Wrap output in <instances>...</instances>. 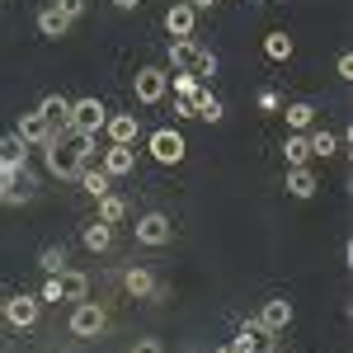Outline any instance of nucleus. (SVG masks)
Here are the masks:
<instances>
[{
	"mask_svg": "<svg viewBox=\"0 0 353 353\" xmlns=\"http://www.w3.org/2000/svg\"><path fill=\"white\" fill-rule=\"evenodd\" d=\"M0 165H10V170H19V165H28V146L19 141V137H0Z\"/></svg>",
	"mask_w": 353,
	"mask_h": 353,
	"instance_id": "21",
	"label": "nucleus"
},
{
	"mask_svg": "<svg viewBox=\"0 0 353 353\" xmlns=\"http://www.w3.org/2000/svg\"><path fill=\"white\" fill-rule=\"evenodd\" d=\"M334 66H339V76H344V81L353 76V57L349 52H339V61H334Z\"/></svg>",
	"mask_w": 353,
	"mask_h": 353,
	"instance_id": "35",
	"label": "nucleus"
},
{
	"mask_svg": "<svg viewBox=\"0 0 353 353\" xmlns=\"http://www.w3.org/2000/svg\"><path fill=\"white\" fill-rule=\"evenodd\" d=\"M306 146H311V156H334L339 151V137L325 132V128H311L306 132Z\"/></svg>",
	"mask_w": 353,
	"mask_h": 353,
	"instance_id": "26",
	"label": "nucleus"
},
{
	"mask_svg": "<svg viewBox=\"0 0 353 353\" xmlns=\"http://www.w3.org/2000/svg\"><path fill=\"white\" fill-rule=\"evenodd\" d=\"M109 330V311L99 306V301H76V311H71V334L76 339H94V334H104Z\"/></svg>",
	"mask_w": 353,
	"mask_h": 353,
	"instance_id": "2",
	"label": "nucleus"
},
{
	"mask_svg": "<svg viewBox=\"0 0 353 353\" xmlns=\"http://www.w3.org/2000/svg\"><path fill=\"white\" fill-rule=\"evenodd\" d=\"M38 301H61V288H57V278H48V283H43V292H38Z\"/></svg>",
	"mask_w": 353,
	"mask_h": 353,
	"instance_id": "34",
	"label": "nucleus"
},
{
	"mask_svg": "<svg viewBox=\"0 0 353 353\" xmlns=\"http://www.w3.org/2000/svg\"><path fill=\"white\" fill-rule=\"evenodd\" d=\"M292 316H297V311H292V301H288V297H269L264 306H259V316H254V321L269 330V334H283V330L292 325Z\"/></svg>",
	"mask_w": 353,
	"mask_h": 353,
	"instance_id": "7",
	"label": "nucleus"
},
{
	"mask_svg": "<svg viewBox=\"0 0 353 353\" xmlns=\"http://www.w3.org/2000/svg\"><path fill=\"white\" fill-rule=\"evenodd\" d=\"M99 170H104L109 179H123V174H132V170H137V151H132V146H123V141H113L109 151H104V161H99Z\"/></svg>",
	"mask_w": 353,
	"mask_h": 353,
	"instance_id": "10",
	"label": "nucleus"
},
{
	"mask_svg": "<svg viewBox=\"0 0 353 353\" xmlns=\"http://www.w3.org/2000/svg\"><path fill=\"white\" fill-rule=\"evenodd\" d=\"M38 269L48 273V278H57V273L66 269V245H43V254H38Z\"/></svg>",
	"mask_w": 353,
	"mask_h": 353,
	"instance_id": "27",
	"label": "nucleus"
},
{
	"mask_svg": "<svg viewBox=\"0 0 353 353\" xmlns=\"http://www.w3.org/2000/svg\"><path fill=\"white\" fill-rule=\"evenodd\" d=\"M283 118H288L292 132H306V128L316 123V104H311V99H292V104H283Z\"/></svg>",
	"mask_w": 353,
	"mask_h": 353,
	"instance_id": "20",
	"label": "nucleus"
},
{
	"mask_svg": "<svg viewBox=\"0 0 353 353\" xmlns=\"http://www.w3.org/2000/svg\"><path fill=\"white\" fill-rule=\"evenodd\" d=\"M81 189L90 193V198H104V193H113V179L104 174V170H94V165H85V170H81Z\"/></svg>",
	"mask_w": 353,
	"mask_h": 353,
	"instance_id": "22",
	"label": "nucleus"
},
{
	"mask_svg": "<svg viewBox=\"0 0 353 353\" xmlns=\"http://www.w3.org/2000/svg\"><path fill=\"white\" fill-rule=\"evenodd\" d=\"M193 57H198V43H193V38H174V43H170V66H174V71H189Z\"/></svg>",
	"mask_w": 353,
	"mask_h": 353,
	"instance_id": "24",
	"label": "nucleus"
},
{
	"mask_svg": "<svg viewBox=\"0 0 353 353\" xmlns=\"http://www.w3.org/2000/svg\"><path fill=\"white\" fill-rule=\"evenodd\" d=\"M123 288H128L137 301H141V297H161V283L151 278V269H141V264H132V269L123 273Z\"/></svg>",
	"mask_w": 353,
	"mask_h": 353,
	"instance_id": "14",
	"label": "nucleus"
},
{
	"mask_svg": "<svg viewBox=\"0 0 353 353\" xmlns=\"http://www.w3.org/2000/svg\"><path fill=\"white\" fill-rule=\"evenodd\" d=\"M28 198H33V174H28V165H19V170L0 165V203H5V208H19Z\"/></svg>",
	"mask_w": 353,
	"mask_h": 353,
	"instance_id": "1",
	"label": "nucleus"
},
{
	"mask_svg": "<svg viewBox=\"0 0 353 353\" xmlns=\"http://www.w3.org/2000/svg\"><path fill=\"white\" fill-rule=\"evenodd\" d=\"M221 99L217 94H212V90H208V85H198V90H193V118H203V123H217L221 118Z\"/></svg>",
	"mask_w": 353,
	"mask_h": 353,
	"instance_id": "19",
	"label": "nucleus"
},
{
	"mask_svg": "<svg viewBox=\"0 0 353 353\" xmlns=\"http://www.w3.org/2000/svg\"><path fill=\"white\" fill-rule=\"evenodd\" d=\"M85 250H94V254H104V250H109L113 245V226H104V221H90V226H85Z\"/></svg>",
	"mask_w": 353,
	"mask_h": 353,
	"instance_id": "23",
	"label": "nucleus"
},
{
	"mask_svg": "<svg viewBox=\"0 0 353 353\" xmlns=\"http://www.w3.org/2000/svg\"><path fill=\"white\" fill-rule=\"evenodd\" d=\"M57 288H61V301H85L90 297V278L81 269H61L57 273Z\"/></svg>",
	"mask_w": 353,
	"mask_h": 353,
	"instance_id": "17",
	"label": "nucleus"
},
{
	"mask_svg": "<svg viewBox=\"0 0 353 353\" xmlns=\"http://www.w3.org/2000/svg\"><path fill=\"white\" fill-rule=\"evenodd\" d=\"M193 19H198V10H193L189 0L184 5H170L165 10V33L170 38H193Z\"/></svg>",
	"mask_w": 353,
	"mask_h": 353,
	"instance_id": "12",
	"label": "nucleus"
},
{
	"mask_svg": "<svg viewBox=\"0 0 353 353\" xmlns=\"http://www.w3.org/2000/svg\"><path fill=\"white\" fill-rule=\"evenodd\" d=\"M146 151H151V156H156L161 165H179L189 146H184V137L174 132V128H161V132H151V141H146Z\"/></svg>",
	"mask_w": 353,
	"mask_h": 353,
	"instance_id": "6",
	"label": "nucleus"
},
{
	"mask_svg": "<svg viewBox=\"0 0 353 353\" xmlns=\"http://www.w3.org/2000/svg\"><path fill=\"white\" fill-rule=\"evenodd\" d=\"M278 104H283V99H278L273 90H264V94H259V109H278Z\"/></svg>",
	"mask_w": 353,
	"mask_h": 353,
	"instance_id": "37",
	"label": "nucleus"
},
{
	"mask_svg": "<svg viewBox=\"0 0 353 353\" xmlns=\"http://www.w3.org/2000/svg\"><path fill=\"white\" fill-rule=\"evenodd\" d=\"M193 10H212V5H217V0H189Z\"/></svg>",
	"mask_w": 353,
	"mask_h": 353,
	"instance_id": "39",
	"label": "nucleus"
},
{
	"mask_svg": "<svg viewBox=\"0 0 353 353\" xmlns=\"http://www.w3.org/2000/svg\"><path fill=\"white\" fill-rule=\"evenodd\" d=\"M165 90H170V76H165L161 66H141L137 71V99L141 104H161Z\"/></svg>",
	"mask_w": 353,
	"mask_h": 353,
	"instance_id": "8",
	"label": "nucleus"
},
{
	"mask_svg": "<svg viewBox=\"0 0 353 353\" xmlns=\"http://www.w3.org/2000/svg\"><path fill=\"white\" fill-rule=\"evenodd\" d=\"M104 118H109V109H104L99 99H76V104H71V132H90V137H99Z\"/></svg>",
	"mask_w": 353,
	"mask_h": 353,
	"instance_id": "5",
	"label": "nucleus"
},
{
	"mask_svg": "<svg viewBox=\"0 0 353 353\" xmlns=\"http://www.w3.org/2000/svg\"><path fill=\"white\" fill-rule=\"evenodd\" d=\"M217 353H236V344H221V349Z\"/></svg>",
	"mask_w": 353,
	"mask_h": 353,
	"instance_id": "40",
	"label": "nucleus"
},
{
	"mask_svg": "<svg viewBox=\"0 0 353 353\" xmlns=\"http://www.w3.org/2000/svg\"><path fill=\"white\" fill-rule=\"evenodd\" d=\"M283 161H288V170L311 161V146H306V137H301V132H292L288 141H283Z\"/></svg>",
	"mask_w": 353,
	"mask_h": 353,
	"instance_id": "28",
	"label": "nucleus"
},
{
	"mask_svg": "<svg viewBox=\"0 0 353 353\" xmlns=\"http://www.w3.org/2000/svg\"><path fill=\"white\" fill-rule=\"evenodd\" d=\"M71 24H76V19L61 14L57 5H43V10H38V33H43V38H66V28H71Z\"/></svg>",
	"mask_w": 353,
	"mask_h": 353,
	"instance_id": "16",
	"label": "nucleus"
},
{
	"mask_svg": "<svg viewBox=\"0 0 353 353\" xmlns=\"http://www.w3.org/2000/svg\"><path fill=\"white\" fill-rule=\"evenodd\" d=\"M104 132H109V141L132 146L137 132H141V123H137V113H109V118H104Z\"/></svg>",
	"mask_w": 353,
	"mask_h": 353,
	"instance_id": "13",
	"label": "nucleus"
},
{
	"mask_svg": "<svg viewBox=\"0 0 353 353\" xmlns=\"http://www.w3.org/2000/svg\"><path fill=\"white\" fill-rule=\"evenodd\" d=\"M141 0H113V10H137Z\"/></svg>",
	"mask_w": 353,
	"mask_h": 353,
	"instance_id": "38",
	"label": "nucleus"
},
{
	"mask_svg": "<svg viewBox=\"0 0 353 353\" xmlns=\"http://www.w3.org/2000/svg\"><path fill=\"white\" fill-rule=\"evenodd\" d=\"M189 76L198 85L208 81V76H217V52H208V48H198V57H193V66H189Z\"/></svg>",
	"mask_w": 353,
	"mask_h": 353,
	"instance_id": "30",
	"label": "nucleus"
},
{
	"mask_svg": "<svg viewBox=\"0 0 353 353\" xmlns=\"http://www.w3.org/2000/svg\"><path fill=\"white\" fill-rule=\"evenodd\" d=\"M0 316H5V325H10V330H33V325H38V316H43V301L28 297V292H19V297H5Z\"/></svg>",
	"mask_w": 353,
	"mask_h": 353,
	"instance_id": "3",
	"label": "nucleus"
},
{
	"mask_svg": "<svg viewBox=\"0 0 353 353\" xmlns=\"http://www.w3.org/2000/svg\"><path fill=\"white\" fill-rule=\"evenodd\" d=\"M283 189H288V198L306 203V198H316V189H321V184H316V174H311L306 165H292V170H288V184H283Z\"/></svg>",
	"mask_w": 353,
	"mask_h": 353,
	"instance_id": "15",
	"label": "nucleus"
},
{
	"mask_svg": "<svg viewBox=\"0 0 353 353\" xmlns=\"http://www.w3.org/2000/svg\"><path fill=\"white\" fill-rule=\"evenodd\" d=\"M292 48H297V43H292L288 33H269V38H264V57H269V61H288Z\"/></svg>",
	"mask_w": 353,
	"mask_h": 353,
	"instance_id": "29",
	"label": "nucleus"
},
{
	"mask_svg": "<svg viewBox=\"0 0 353 353\" xmlns=\"http://www.w3.org/2000/svg\"><path fill=\"white\" fill-rule=\"evenodd\" d=\"M0 306H5V297H0Z\"/></svg>",
	"mask_w": 353,
	"mask_h": 353,
	"instance_id": "41",
	"label": "nucleus"
},
{
	"mask_svg": "<svg viewBox=\"0 0 353 353\" xmlns=\"http://www.w3.org/2000/svg\"><path fill=\"white\" fill-rule=\"evenodd\" d=\"M99 221H104V226H118V221H128V203H123L118 193H104V198H99Z\"/></svg>",
	"mask_w": 353,
	"mask_h": 353,
	"instance_id": "25",
	"label": "nucleus"
},
{
	"mask_svg": "<svg viewBox=\"0 0 353 353\" xmlns=\"http://www.w3.org/2000/svg\"><path fill=\"white\" fill-rule=\"evenodd\" d=\"M132 231H137V245H151V250L174 241V221L165 217V212H146V217H137Z\"/></svg>",
	"mask_w": 353,
	"mask_h": 353,
	"instance_id": "4",
	"label": "nucleus"
},
{
	"mask_svg": "<svg viewBox=\"0 0 353 353\" xmlns=\"http://www.w3.org/2000/svg\"><path fill=\"white\" fill-rule=\"evenodd\" d=\"M38 113H43L52 128H71V99H61V94H43V99H38Z\"/></svg>",
	"mask_w": 353,
	"mask_h": 353,
	"instance_id": "18",
	"label": "nucleus"
},
{
	"mask_svg": "<svg viewBox=\"0 0 353 353\" xmlns=\"http://www.w3.org/2000/svg\"><path fill=\"white\" fill-rule=\"evenodd\" d=\"M193 90H198V81H193L189 71H174V94L179 99H193Z\"/></svg>",
	"mask_w": 353,
	"mask_h": 353,
	"instance_id": "31",
	"label": "nucleus"
},
{
	"mask_svg": "<svg viewBox=\"0 0 353 353\" xmlns=\"http://www.w3.org/2000/svg\"><path fill=\"white\" fill-rule=\"evenodd\" d=\"M231 344H236V353H273V334L259 325V321H245L241 334H236Z\"/></svg>",
	"mask_w": 353,
	"mask_h": 353,
	"instance_id": "9",
	"label": "nucleus"
},
{
	"mask_svg": "<svg viewBox=\"0 0 353 353\" xmlns=\"http://www.w3.org/2000/svg\"><path fill=\"white\" fill-rule=\"evenodd\" d=\"M132 353H165V339H137Z\"/></svg>",
	"mask_w": 353,
	"mask_h": 353,
	"instance_id": "33",
	"label": "nucleus"
},
{
	"mask_svg": "<svg viewBox=\"0 0 353 353\" xmlns=\"http://www.w3.org/2000/svg\"><path fill=\"white\" fill-rule=\"evenodd\" d=\"M14 137H19L24 146H43V141L52 137V123H48L43 113L33 109V113H24V118H19V128H14Z\"/></svg>",
	"mask_w": 353,
	"mask_h": 353,
	"instance_id": "11",
	"label": "nucleus"
},
{
	"mask_svg": "<svg viewBox=\"0 0 353 353\" xmlns=\"http://www.w3.org/2000/svg\"><path fill=\"white\" fill-rule=\"evenodd\" d=\"M57 10H61V14H71V19H81L85 14V0H52Z\"/></svg>",
	"mask_w": 353,
	"mask_h": 353,
	"instance_id": "32",
	"label": "nucleus"
},
{
	"mask_svg": "<svg viewBox=\"0 0 353 353\" xmlns=\"http://www.w3.org/2000/svg\"><path fill=\"white\" fill-rule=\"evenodd\" d=\"M174 118H193V99H174Z\"/></svg>",
	"mask_w": 353,
	"mask_h": 353,
	"instance_id": "36",
	"label": "nucleus"
}]
</instances>
